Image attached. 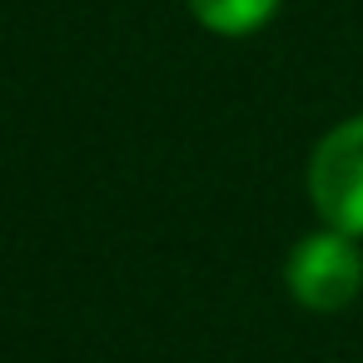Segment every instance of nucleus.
Listing matches in <instances>:
<instances>
[{
  "mask_svg": "<svg viewBox=\"0 0 363 363\" xmlns=\"http://www.w3.org/2000/svg\"><path fill=\"white\" fill-rule=\"evenodd\" d=\"M308 199L328 229L363 234V115L333 125L308 160Z\"/></svg>",
  "mask_w": 363,
  "mask_h": 363,
  "instance_id": "nucleus-1",
  "label": "nucleus"
},
{
  "mask_svg": "<svg viewBox=\"0 0 363 363\" xmlns=\"http://www.w3.org/2000/svg\"><path fill=\"white\" fill-rule=\"evenodd\" d=\"M358 284H363V259L353 249V234H343V229L308 234L289 254V289L313 313L348 308L358 298Z\"/></svg>",
  "mask_w": 363,
  "mask_h": 363,
  "instance_id": "nucleus-2",
  "label": "nucleus"
},
{
  "mask_svg": "<svg viewBox=\"0 0 363 363\" xmlns=\"http://www.w3.org/2000/svg\"><path fill=\"white\" fill-rule=\"evenodd\" d=\"M189 11L199 26H209L219 35H249L264 21H274L279 0H189Z\"/></svg>",
  "mask_w": 363,
  "mask_h": 363,
  "instance_id": "nucleus-3",
  "label": "nucleus"
}]
</instances>
